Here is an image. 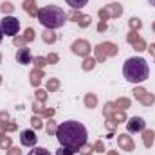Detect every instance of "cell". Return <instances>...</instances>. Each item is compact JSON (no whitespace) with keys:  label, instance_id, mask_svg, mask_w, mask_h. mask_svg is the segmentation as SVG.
<instances>
[{"label":"cell","instance_id":"obj_13","mask_svg":"<svg viewBox=\"0 0 155 155\" xmlns=\"http://www.w3.org/2000/svg\"><path fill=\"white\" fill-rule=\"evenodd\" d=\"M45 76V74H43V71H41V69H33V71H31V74H29V78H31V79H29V81H31V85H33V87H38L40 83H41V78Z\"/></svg>","mask_w":155,"mask_h":155},{"label":"cell","instance_id":"obj_3","mask_svg":"<svg viewBox=\"0 0 155 155\" xmlns=\"http://www.w3.org/2000/svg\"><path fill=\"white\" fill-rule=\"evenodd\" d=\"M36 18L45 29H58V27H63V24L67 22V13L58 5H45L38 9Z\"/></svg>","mask_w":155,"mask_h":155},{"label":"cell","instance_id":"obj_45","mask_svg":"<svg viewBox=\"0 0 155 155\" xmlns=\"http://www.w3.org/2000/svg\"><path fill=\"white\" fill-rule=\"evenodd\" d=\"M105 29H107V20H99V24H97V31L103 33Z\"/></svg>","mask_w":155,"mask_h":155},{"label":"cell","instance_id":"obj_6","mask_svg":"<svg viewBox=\"0 0 155 155\" xmlns=\"http://www.w3.org/2000/svg\"><path fill=\"white\" fill-rule=\"evenodd\" d=\"M134 97H135L137 101H141L144 107H150V105L155 103V96L150 94L148 90H144L143 87H135V88H134Z\"/></svg>","mask_w":155,"mask_h":155},{"label":"cell","instance_id":"obj_39","mask_svg":"<svg viewBox=\"0 0 155 155\" xmlns=\"http://www.w3.org/2000/svg\"><path fill=\"white\" fill-rule=\"evenodd\" d=\"M43 117H47V119H51V117L54 116V108H41V112H40Z\"/></svg>","mask_w":155,"mask_h":155},{"label":"cell","instance_id":"obj_54","mask_svg":"<svg viewBox=\"0 0 155 155\" xmlns=\"http://www.w3.org/2000/svg\"><path fill=\"white\" fill-rule=\"evenodd\" d=\"M0 85H2V76H0Z\"/></svg>","mask_w":155,"mask_h":155},{"label":"cell","instance_id":"obj_33","mask_svg":"<svg viewBox=\"0 0 155 155\" xmlns=\"http://www.w3.org/2000/svg\"><path fill=\"white\" fill-rule=\"evenodd\" d=\"M36 101L38 103H45L47 101V90H41V88L36 90Z\"/></svg>","mask_w":155,"mask_h":155},{"label":"cell","instance_id":"obj_29","mask_svg":"<svg viewBox=\"0 0 155 155\" xmlns=\"http://www.w3.org/2000/svg\"><path fill=\"white\" fill-rule=\"evenodd\" d=\"M0 11H2V13H4V15L7 16L9 13H13V11H15V5H13L11 2H4V4L0 5Z\"/></svg>","mask_w":155,"mask_h":155},{"label":"cell","instance_id":"obj_50","mask_svg":"<svg viewBox=\"0 0 155 155\" xmlns=\"http://www.w3.org/2000/svg\"><path fill=\"white\" fill-rule=\"evenodd\" d=\"M148 2H150V5H153L155 7V0H148Z\"/></svg>","mask_w":155,"mask_h":155},{"label":"cell","instance_id":"obj_26","mask_svg":"<svg viewBox=\"0 0 155 155\" xmlns=\"http://www.w3.org/2000/svg\"><path fill=\"white\" fill-rule=\"evenodd\" d=\"M90 22H92V18H90L88 15H81V16L78 18L76 24L79 25V27H88V25H90Z\"/></svg>","mask_w":155,"mask_h":155},{"label":"cell","instance_id":"obj_49","mask_svg":"<svg viewBox=\"0 0 155 155\" xmlns=\"http://www.w3.org/2000/svg\"><path fill=\"white\" fill-rule=\"evenodd\" d=\"M107 155H117V152H114V150H110V152H108Z\"/></svg>","mask_w":155,"mask_h":155},{"label":"cell","instance_id":"obj_36","mask_svg":"<svg viewBox=\"0 0 155 155\" xmlns=\"http://www.w3.org/2000/svg\"><path fill=\"white\" fill-rule=\"evenodd\" d=\"M92 150L97 152V153H105V152H107V150H105V144H103L101 141H96V144L92 146Z\"/></svg>","mask_w":155,"mask_h":155},{"label":"cell","instance_id":"obj_35","mask_svg":"<svg viewBox=\"0 0 155 155\" xmlns=\"http://www.w3.org/2000/svg\"><path fill=\"white\" fill-rule=\"evenodd\" d=\"M139 38H141V36H139V33H137V31H130V33H128V36H126V41L132 45L135 40H139Z\"/></svg>","mask_w":155,"mask_h":155},{"label":"cell","instance_id":"obj_14","mask_svg":"<svg viewBox=\"0 0 155 155\" xmlns=\"http://www.w3.org/2000/svg\"><path fill=\"white\" fill-rule=\"evenodd\" d=\"M155 141V132L153 130H143V144L146 148H152Z\"/></svg>","mask_w":155,"mask_h":155},{"label":"cell","instance_id":"obj_28","mask_svg":"<svg viewBox=\"0 0 155 155\" xmlns=\"http://www.w3.org/2000/svg\"><path fill=\"white\" fill-rule=\"evenodd\" d=\"M56 128H58V126H56V123H54L52 119H49V121H47V124H45V132H47L49 135H56Z\"/></svg>","mask_w":155,"mask_h":155},{"label":"cell","instance_id":"obj_18","mask_svg":"<svg viewBox=\"0 0 155 155\" xmlns=\"http://www.w3.org/2000/svg\"><path fill=\"white\" fill-rule=\"evenodd\" d=\"M96 63H97V61H96V58H90V56H87V58L83 60V65H81V69L88 72V71H92V69L96 67Z\"/></svg>","mask_w":155,"mask_h":155},{"label":"cell","instance_id":"obj_25","mask_svg":"<svg viewBox=\"0 0 155 155\" xmlns=\"http://www.w3.org/2000/svg\"><path fill=\"white\" fill-rule=\"evenodd\" d=\"M13 146V141H11V137H5V135H2L0 137V150H9Z\"/></svg>","mask_w":155,"mask_h":155},{"label":"cell","instance_id":"obj_42","mask_svg":"<svg viewBox=\"0 0 155 155\" xmlns=\"http://www.w3.org/2000/svg\"><path fill=\"white\" fill-rule=\"evenodd\" d=\"M81 16V13L79 11H76V9H72L69 15H67V18H71V20H74V22H78V18Z\"/></svg>","mask_w":155,"mask_h":155},{"label":"cell","instance_id":"obj_52","mask_svg":"<svg viewBox=\"0 0 155 155\" xmlns=\"http://www.w3.org/2000/svg\"><path fill=\"white\" fill-rule=\"evenodd\" d=\"M152 27H153V31H155V22H153V25H152Z\"/></svg>","mask_w":155,"mask_h":155},{"label":"cell","instance_id":"obj_34","mask_svg":"<svg viewBox=\"0 0 155 155\" xmlns=\"http://www.w3.org/2000/svg\"><path fill=\"white\" fill-rule=\"evenodd\" d=\"M27 155H51V152L47 148H35V150H31Z\"/></svg>","mask_w":155,"mask_h":155},{"label":"cell","instance_id":"obj_7","mask_svg":"<svg viewBox=\"0 0 155 155\" xmlns=\"http://www.w3.org/2000/svg\"><path fill=\"white\" fill-rule=\"evenodd\" d=\"M71 49H72V52H74L76 56H81V58H87V56L90 54V51H92V47H90V43H88L87 40H76V41L71 45Z\"/></svg>","mask_w":155,"mask_h":155},{"label":"cell","instance_id":"obj_22","mask_svg":"<svg viewBox=\"0 0 155 155\" xmlns=\"http://www.w3.org/2000/svg\"><path fill=\"white\" fill-rule=\"evenodd\" d=\"M87 2H88V0H67V4H69L72 9H76V11H79L81 7H85Z\"/></svg>","mask_w":155,"mask_h":155},{"label":"cell","instance_id":"obj_5","mask_svg":"<svg viewBox=\"0 0 155 155\" xmlns=\"http://www.w3.org/2000/svg\"><path fill=\"white\" fill-rule=\"evenodd\" d=\"M0 29H2V33L5 35V36H16V33H18V29H20V22H18V18H15V16H4L2 18V22H0Z\"/></svg>","mask_w":155,"mask_h":155},{"label":"cell","instance_id":"obj_40","mask_svg":"<svg viewBox=\"0 0 155 155\" xmlns=\"http://www.w3.org/2000/svg\"><path fill=\"white\" fill-rule=\"evenodd\" d=\"M97 15H99V18H101V20H108V18H110V13H108V9H107V7H105V9H99V13H97Z\"/></svg>","mask_w":155,"mask_h":155},{"label":"cell","instance_id":"obj_43","mask_svg":"<svg viewBox=\"0 0 155 155\" xmlns=\"http://www.w3.org/2000/svg\"><path fill=\"white\" fill-rule=\"evenodd\" d=\"M5 155H22V150L20 148H16V146H11L9 150H7V153Z\"/></svg>","mask_w":155,"mask_h":155},{"label":"cell","instance_id":"obj_23","mask_svg":"<svg viewBox=\"0 0 155 155\" xmlns=\"http://www.w3.org/2000/svg\"><path fill=\"white\" fill-rule=\"evenodd\" d=\"M132 47H134L135 51H139V52H143V51H146V49H148V45H146V41H144L143 38L135 40V41L132 43Z\"/></svg>","mask_w":155,"mask_h":155},{"label":"cell","instance_id":"obj_19","mask_svg":"<svg viewBox=\"0 0 155 155\" xmlns=\"http://www.w3.org/2000/svg\"><path fill=\"white\" fill-rule=\"evenodd\" d=\"M83 101H85V107H87V108H94V107L97 105V96H96V94H87Z\"/></svg>","mask_w":155,"mask_h":155},{"label":"cell","instance_id":"obj_24","mask_svg":"<svg viewBox=\"0 0 155 155\" xmlns=\"http://www.w3.org/2000/svg\"><path fill=\"white\" fill-rule=\"evenodd\" d=\"M128 24H130V29H132V31H139V29L143 27V22H141L137 16H132Z\"/></svg>","mask_w":155,"mask_h":155},{"label":"cell","instance_id":"obj_16","mask_svg":"<svg viewBox=\"0 0 155 155\" xmlns=\"http://www.w3.org/2000/svg\"><path fill=\"white\" fill-rule=\"evenodd\" d=\"M114 105H116V108H117V110H121V112H126V110L130 108L132 101H130L128 97H119L117 101H114Z\"/></svg>","mask_w":155,"mask_h":155},{"label":"cell","instance_id":"obj_1","mask_svg":"<svg viewBox=\"0 0 155 155\" xmlns=\"http://www.w3.org/2000/svg\"><path fill=\"white\" fill-rule=\"evenodd\" d=\"M87 135H88L87 128L79 121H63L56 128V137H58L60 144L65 148H71L74 152H78L81 146L87 144Z\"/></svg>","mask_w":155,"mask_h":155},{"label":"cell","instance_id":"obj_44","mask_svg":"<svg viewBox=\"0 0 155 155\" xmlns=\"http://www.w3.org/2000/svg\"><path fill=\"white\" fill-rule=\"evenodd\" d=\"M79 152H81V155L92 153V146H88V144H85V146H81V148H79Z\"/></svg>","mask_w":155,"mask_h":155},{"label":"cell","instance_id":"obj_11","mask_svg":"<svg viewBox=\"0 0 155 155\" xmlns=\"http://www.w3.org/2000/svg\"><path fill=\"white\" fill-rule=\"evenodd\" d=\"M16 61H18L20 65H29V63L33 61L31 51H29L27 47H20V49L16 51Z\"/></svg>","mask_w":155,"mask_h":155},{"label":"cell","instance_id":"obj_27","mask_svg":"<svg viewBox=\"0 0 155 155\" xmlns=\"http://www.w3.org/2000/svg\"><path fill=\"white\" fill-rule=\"evenodd\" d=\"M31 126H33V130H40L41 126H43V123H41V117L38 114H35V116L31 117Z\"/></svg>","mask_w":155,"mask_h":155},{"label":"cell","instance_id":"obj_30","mask_svg":"<svg viewBox=\"0 0 155 155\" xmlns=\"http://www.w3.org/2000/svg\"><path fill=\"white\" fill-rule=\"evenodd\" d=\"M47 65V58H43V56H36L35 58V69H43Z\"/></svg>","mask_w":155,"mask_h":155},{"label":"cell","instance_id":"obj_55","mask_svg":"<svg viewBox=\"0 0 155 155\" xmlns=\"http://www.w3.org/2000/svg\"><path fill=\"white\" fill-rule=\"evenodd\" d=\"M87 155H92V153H87Z\"/></svg>","mask_w":155,"mask_h":155},{"label":"cell","instance_id":"obj_12","mask_svg":"<svg viewBox=\"0 0 155 155\" xmlns=\"http://www.w3.org/2000/svg\"><path fill=\"white\" fill-rule=\"evenodd\" d=\"M24 11L29 15V16H38V7H36V0H24L22 4Z\"/></svg>","mask_w":155,"mask_h":155},{"label":"cell","instance_id":"obj_20","mask_svg":"<svg viewBox=\"0 0 155 155\" xmlns=\"http://www.w3.org/2000/svg\"><path fill=\"white\" fill-rule=\"evenodd\" d=\"M116 105H114V103H107V105H105V108H103V114H105V117H107V119H112V116H114V114H116Z\"/></svg>","mask_w":155,"mask_h":155},{"label":"cell","instance_id":"obj_21","mask_svg":"<svg viewBox=\"0 0 155 155\" xmlns=\"http://www.w3.org/2000/svg\"><path fill=\"white\" fill-rule=\"evenodd\" d=\"M58 88H60V79L51 78V79L47 81V92H56Z\"/></svg>","mask_w":155,"mask_h":155},{"label":"cell","instance_id":"obj_53","mask_svg":"<svg viewBox=\"0 0 155 155\" xmlns=\"http://www.w3.org/2000/svg\"><path fill=\"white\" fill-rule=\"evenodd\" d=\"M0 63H2V54H0Z\"/></svg>","mask_w":155,"mask_h":155},{"label":"cell","instance_id":"obj_9","mask_svg":"<svg viewBox=\"0 0 155 155\" xmlns=\"http://www.w3.org/2000/svg\"><path fill=\"white\" fill-rule=\"evenodd\" d=\"M117 144H119V148L124 150V152H134V150H135V141H134L128 134H119V135H117Z\"/></svg>","mask_w":155,"mask_h":155},{"label":"cell","instance_id":"obj_2","mask_svg":"<svg viewBox=\"0 0 155 155\" xmlns=\"http://www.w3.org/2000/svg\"><path fill=\"white\" fill-rule=\"evenodd\" d=\"M123 74L126 78V81L137 85L150 76V67L144 58H128L123 65Z\"/></svg>","mask_w":155,"mask_h":155},{"label":"cell","instance_id":"obj_32","mask_svg":"<svg viewBox=\"0 0 155 155\" xmlns=\"http://www.w3.org/2000/svg\"><path fill=\"white\" fill-rule=\"evenodd\" d=\"M35 35H36L35 29H33V27H27L25 33H24V40H25V41H33V40H35Z\"/></svg>","mask_w":155,"mask_h":155},{"label":"cell","instance_id":"obj_31","mask_svg":"<svg viewBox=\"0 0 155 155\" xmlns=\"http://www.w3.org/2000/svg\"><path fill=\"white\" fill-rule=\"evenodd\" d=\"M0 126L4 128V132H15V130H16V123H9V121L0 123Z\"/></svg>","mask_w":155,"mask_h":155},{"label":"cell","instance_id":"obj_15","mask_svg":"<svg viewBox=\"0 0 155 155\" xmlns=\"http://www.w3.org/2000/svg\"><path fill=\"white\" fill-rule=\"evenodd\" d=\"M107 9H108V13H110V18H119V16L123 15V5L117 4V2H112L110 5H107Z\"/></svg>","mask_w":155,"mask_h":155},{"label":"cell","instance_id":"obj_47","mask_svg":"<svg viewBox=\"0 0 155 155\" xmlns=\"http://www.w3.org/2000/svg\"><path fill=\"white\" fill-rule=\"evenodd\" d=\"M5 121H9V114L7 112H0V123H5Z\"/></svg>","mask_w":155,"mask_h":155},{"label":"cell","instance_id":"obj_4","mask_svg":"<svg viewBox=\"0 0 155 155\" xmlns=\"http://www.w3.org/2000/svg\"><path fill=\"white\" fill-rule=\"evenodd\" d=\"M117 45L112 43V41H103L99 45H96L94 49V54H96V61H105L107 58H112L117 54Z\"/></svg>","mask_w":155,"mask_h":155},{"label":"cell","instance_id":"obj_46","mask_svg":"<svg viewBox=\"0 0 155 155\" xmlns=\"http://www.w3.org/2000/svg\"><path fill=\"white\" fill-rule=\"evenodd\" d=\"M41 108H43V107H41V103H35V105H33V112H35V114H40V112H41Z\"/></svg>","mask_w":155,"mask_h":155},{"label":"cell","instance_id":"obj_37","mask_svg":"<svg viewBox=\"0 0 155 155\" xmlns=\"http://www.w3.org/2000/svg\"><path fill=\"white\" fill-rule=\"evenodd\" d=\"M76 152L74 150H71V148H65V146H61L58 152H56V155H74Z\"/></svg>","mask_w":155,"mask_h":155},{"label":"cell","instance_id":"obj_17","mask_svg":"<svg viewBox=\"0 0 155 155\" xmlns=\"http://www.w3.org/2000/svg\"><path fill=\"white\" fill-rule=\"evenodd\" d=\"M56 38H58V36H56V33H54L52 29H45V31L41 33V40H43L45 43H54Z\"/></svg>","mask_w":155,"mask_h":155},{"label":"cell","instance_id":"obj_41","mask_svg":"<svg viewBox=\"0 0 155 155\" xmlns=\"http://www.w3.org/2000/svg\"><path fill=\"white\" fill-rule=\"evenodd\" d=\"M58 61H60V56H58V54L51 52V54L47 56V63H58Z\"/></svg>","mask_w":155,"mask_h":155},{"label":"cell","instance_id":"obj_48","mask_svg":"<svg viewBox=\"0 0 155 155\" xmlns=\"http://www.w3.org/2000/svg\"><path fill=\"white\" fill-rule=\"evenodd\" d=\"M148 51H150V52H152V54L155 56V43H150V47H148Z\"/></svg>","mask_w":155,"mask_h":155},{"label":"cell","instance_id":"obj_51","mask_svg":"<svg viewBox=\"0 0 155 155\" xmlns=\"http://www.w3.org/2000/svg\"><path fill=\"white\" fill-rule=\"evenodd\" d=\"M2 38H4V33H2V29H0V41H2Z\"/></svg>","mask_w":155,"mask_h":155},{"label":"cell","instance_id":"obj_10","mask_svg":"<svg viewBox=\"0 0 155 155\" xmlns=\"http://www.w3.org/2000/svg\"><path fill=\"white\" fill-rule=\"evenodd\" d=\"M36 141H38V137H36L35 130H24V132L20 134V143H22V146H29V148H35Z\"/></svg>","mask_w":155,"mask_h":155},{"label":"cell","instance_id":"obj_8","mask_svg":"<svg viewBox=\"0 0 155 155\" xmlns=\"http://www.w3.org/2000/svg\"><path fill=\"white\" fill-rule=\"evenodd\" d=\"M144 126H146V121L143 117L134 116V117H130V119H126V128H128L130 134H139V132L144 130Z\"/></svg>","mask_w":155,"mask_h":155},{"label":"cell","instance_id":"obj_38","mask_svg":"<svg viewBox=\"0 0 155 155\" xmlns=\"http://www.w3.org/2000/svg\"><path fill=\"white\" fill-rule=\"evenodd\" d=\"M13 43H15L16 47H25L27 41L24 40V36H15V38H13Z\"/></svg>","mask_w":155,"mask_h":155}]
</instances>
